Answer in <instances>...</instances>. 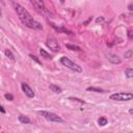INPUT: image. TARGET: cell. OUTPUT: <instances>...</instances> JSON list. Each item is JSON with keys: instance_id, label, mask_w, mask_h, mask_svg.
<instances>
[{"instance_id": "484cf974", "label": "cell", "mask_w": 133, "mask_h": 133, "mask_svg": "<svg viewBox=\"0 0 133 133\" xmlns=\"http://www.w3.org/2000/svg\"><path fill=\"white\" fill-rule=\"evenodd\" d=\"M129 113H130V114H133V108H131V109H129Z\"/></svg>"}, {"instance_id": "7402d4cb", "label": "cell", "mask_w": 133, "mask_h": 133, "mask_svg": "<svg viewBox=\"0 0 133 133\" xmlns=\"http://www.w3.org/2000/svg\"><path fill=\"white\" fill-rule=\"evenodd\" d=\"M128 37H129V40H133V32L131 30H128Z\"/></svg>"}, {"instance_id": "8992f818", "label": "cell", "mask_w": 133, "mask_h": 133, "mask_svg": "<svg viewBox=\"0 0 133 133\" xmlns=\"http://www.w3.org/2000/svg\"><path fill=\"white\" fill-rule=\"evenodd\" d=\"M31 4L34 6V8L37 11L42 12V14H47L48 12L47 8H46V6H45V3L43 1H41V0H32Z\"/></svg>"}, {"instance_id": "cb8c5ba5", "label": "cell", "mask_w": 133, "mask_h": 133, "mask_svg": "<svg viewBox=\"0 0 133 133\" xmlns=\"http://www.w3.org/2000/svg\"><path fill=\"white\" fill-rule=\"evenodd\" d=\"M0 111H1V113H5V109H4V107H3V106L0 107Z\"/></svg>"}, {"instance_id": "5b68a950", "label": "cell", "mask_w": 133, "mask_h": 133, "mask_svg": "<svg viewBox=\"0 0 133 133\" xmlns=\"http://www.w3.org/2000/svg\"><path fill=\"white\" fill-rule=\"evenodd\" d=\"M46 45H47V47L50 50H52V51H54V52H58L60 50V46H59V44H58V42L55 39H53V37L48 39L47 42H46Z\"/></svg>"}, {"instance_id": "7c38bea8", "label": "cell", "mask_w": 133, "mask_h": 133, "mask_svg": "<svg viewBox=\"0 0 133 133\" xmlns=\"http://www.w3.org/2000/svg\"><path fill=\"white\" fill-rule=\"evenodd\" d=\"M40 54L42 55V57L46 58V59H52V56L50 55V54L46 51V50H44V49H40Z\"/></svg>"}, {"instance_id": "6da1fadb", "label": "cell", "mask_w": 133, "mask_h": 133, "mask_svg": "<svg viewBox=\"0 0 133 133\" xmlns=\"http://www.w3.org/2000/svg\"><path fill=\"white\" fill-rule=\"evenodd\" d=\"M12 5H14V7H15V11L17 12V15H18L19 19L21 20V22H22L24 25H26L28 22H30L31 20H33L31 15L29 14V11L25 7H23L21 4L17 3V2H12Z\"/></svg>"}, {"instance_id": "9a60e30c", "label": "cell", "mask_w": 133, "mask_h": 133, "mask_svg": "<svg viewBox=\"0 0 133 133\" xmlns=\"http://www.w3.org/2000/svg\"><path fill=\"white\" fill-rule=\"evenodd\" d=\"M4 54H5V55L10 58V59H11V60L15 59V55L12 54V52L11 51L10 49H5V50H4Z\"/></svg>"}, {"instance_id": "e0dca14e", "label": "cell", "mask_w": 133, "mask_h": 133, "mask_svg": "<svg viewBox=\"0 0 133 133\" xmlns=\"http://www.w3.org/2000/svg\"><path fill=\"white\" fill-rule=\"evenodd\" d=\"M107 119L106 118H104V116H101L99 120H98V124H99V126H105V125H107Z\"/></svg>"}, {"instance_id": "603a6c76", "label": "cell", "mask_w": 133, "mask_h": 133, "mask_svg": "<svg viewBox=\"0 0 133 133\" xmlns=\"http://www.w3.org/2000/svg\"><path fill=\"white\" fill-rule=\"evenodd\" d=\"M96 21H97L98 23H99V22H102V21H104V18H103V17H100V18H98Z\"/></svg>"}, {"instance_id": "ac0fdd59", "label": "cell", "mask_w": 133, "mask_h": 133, "mask_svg": "<svg viewBox=\"0 0 133 133\" xmlns=\"http://www.w3.org/2000/svg\"><path fill=\"white\" fill-rule=\"evenodd\" d=\"M29 57H30L31 58V59L32 60H34L35 62H36V64H39V65H42V61L39 59V58H37L35 55H33V54H29Z\"/></svg>"}, {"instance_id": "3957f363", "label": "cell", "mask_w": 133, "mask_h": 133, "mask_svg": "<svg viewBox=\"0 0 133 133\" xmlns=\"http://www.w3.org/2000/svg\"><path fill=\"white\" fill-rule=\"evenodd\" d=\"M59 61H60V64L64 66H66L68 69L74 71V72H77V73H81L82 72V68H81V66H79V65H77V64H75V62L73 60H71L69 57L62 56L60 59H59Z\"/></svg>"}, {"instance_id": "ba28073f", "label": "cell", "mask_w": 133, "mask_h": 133, "mask_svg": "<svg viewBox=\"0 0 133 133\" xmlns=\"http://www.w3.org/2000/svg\"><path fill=\"white\" fill-rule=\"evenodd\" d=\"M107 58H108V60L113 65H120L121 62H122V59H121L118 55H114V54H108Z\"/></svg>"}, {"instance_id": "9c48e42d", "label": "cell", "mask_w": 133, "mask_h": 133, "mask_svg": "<svg viewBox=\"0 0 133 133\" xmlns=\"http://www.w3.org/2000/svg\"><path fill=\"white\" fill-rule=\"evenodd\" d=\"M50 25H51V26L55 29L56 31H58V32H62V33H66V34H72V31L68 30L66 28L62 27V26H57V25L54 24V23H50Z\"/></svg>"}, {"instance_id": "30bf717a", "label": "cell", "mask_w": 133, "mask_h": 133, "mask_svg": "<svg viewBox=\"0 0 133 133\" xmlns=\"http://www.w3.org/2000/svg\"><path fill=\"white\" fill-rule=\"evenodd\" d=\"M18 120H19V122L22 123V124H30V120H29V118H28V116H26V115L20 114L18 116Z\"/></svg>"}, {"instance_id": "ffe728a7", "label": "cell", "mask_w": 133, "mask_h": 133, "mask_svg": "<svg viewBox=\"0 0 133 133\" xmlns=\"http://www.w3.org/2000/svg\"><path fill=\"white\" fill-rule=\"evenodd\" d=\"M69 100H72V101H77L79 103H81V104H85V101H83V100H80V99H78V98H73V97H70Z\"/></svg>"}, {"instance_id": "d4e9b609", "label": "cell", "mask_w": 133, "mask_h": 133, "mask_svg": "<svg viewBox=\"0 0 133 133\" xmlns=\"http://www.w3.org/2000/svg\"><path fill=\"white\" fill-rule=\"evenodd\" d=\"M128 8H129V11H133V4H129Z\"/></svg>"}, {"instance_id": "4fadbf2b", "label": "cell", "mask_w": 133, "mask_h": 133, "mask_svg": "<svg viewBox=\"0 0 133 133\" xmlns=\"http://www.w3.org/2000/svg\"><path fill=\"white\" fill-rule=\"evenodd\" d=\"M66 47L69 50H72V51H81V48L78 47L76 45H71V44H66Z\"/></svg>"}, {"instance_id": "7a4b0ae2", "label": "cell", "mask_w": 133, "mask_h": 133, "mask_svg": "<svg viewBox=\"0 0 133 133\" xmlns=\"http://www.w3.org/2000/svg\"><path fill=\"white\" fill-rule=\"evenodd\" d=\"M37 113L43 116L44 119L49 121V122H51V123H65L64 119H61L58 114L53 113V112L45 111V110H39V111H37Z\"/></svg>"}, {"instance_id": "5bb4252c", "label": "cell", "mask_w": 133, "mask_h": 133, "mask_svg": "<svg viewBox=\"0 0 133 133\" xmlns=\"http://www.w3.org/2000/svg\"><path fill=\"white\" fill-rule=\"evenodd\" d=\"M86 90L87 91H95V93H104V90L102 89H99V87H94V86L87 87Z\"/></svg>"}, {"instance_id": "277c9868", "label": "cell", "mask_w": 133, "mask_h": 133, "mask_svg": "<svg viewBox=\"0 0 133 133\" xmlns=\"http://www.w3.org/2000/svg\"><path fill=\"white\" fill-rule=\"evenodd\" d=\"M110 100H113V101H130L133 100V94L132 93H115L110 95Z\"/></svg>"}, {"instance_id": "44dd1931", "label": "cell", "mask_w": 133, "mask_h": 133, "mask_svg": "<svg viewBox=\"0 0 133 133\" xmlns=\"http://www.w3.org/2000/svg\"><path fill=\"white\" fill-rule=\"evenodd\" d=\"M4 98H5L6 100H8V101H12V100H14V96H12L11 94H5L4 95Z\"/></svg>"}, {"instance_id": "2e32d148", "label": "cell", "mask_w": 133, "mask_h": 133, "mask_svg": "<svg viewBox=\"0 0 133 133\" xmlns=\"http://www.w3.org/2000/svg\"><path fill=\"white\" fill-rule=\"evenodd\" d=\"M125 75L127 78H133V68H128L125 71Z\"/></svg>"}, {"instance_id": "d6986e66", "label": "cell", "mask_w": 133, "mask_h": 133, "mask_svg": "<svg viewBox=\"0 0 133 133\" xmlns=\"http://www.w3.org/2000/svg\"><path fill=\"white\" fill-rule=\"evenodd\" d=\"M133 55V50H128V51L125 53V58H130Z\"/></svg>"}, {"instance_id": "8fae6325", "label": "cell", "mask_w": 133, "mask_h": 133, "mask_svg": "<svg viewBox=\"0 0 133 133\" xmlns=\"http://www.w3.org/2000/svg\"><path fill=\"white\" fill-rule=\"evenodd\" d=\"M49 89H51V91H53V93H55V94H60L62 89H61V87H59L58 85H55V84H50L49 85Z\"/></svg>"}, {"instance_id": "52a82bcc", "label": "cell", "mask_w": 133, "mask_h": 133, "mask_svg": "<svg viewBox=\"0 0 133 133\" xmlns=\"http://www.w3.org/2000/svg\"><path fill=\"white\" fill-rule=\"evenodd\" d=\"M21 87H22V90L24 91V94L26 95L28 98H34V96H35L34 91H33V89L27 84V83L22 82L21 83Z\"/></svg>"}]
</instances>
